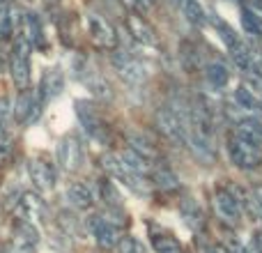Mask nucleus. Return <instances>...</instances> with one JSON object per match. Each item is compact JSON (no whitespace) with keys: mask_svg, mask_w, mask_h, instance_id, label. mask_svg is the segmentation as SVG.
Returning <instances> with one entry per match:
<instances>
[{"mask_svg":"<svg viewBox=\"0 0 262 253\" xmlns=\"http://www.w3.org/2000/svg\"><path fill=\"white\" fill-rule=\"evenodd\" d=\"M143 3H145V5H149V3H152V0H143Z\"/></svg>","mask_w":262,"mask_h":253,"instance_id":"58836bf2","label":"nucleus"},{"mask_svg":"<svg viewBox=\"0 0 262 253\" xmlns=\"http://www.w3.org/2000/svg\"><path fill=\"white\" fill-rule=\"evenodd\" d=\"M127 28L131 35H134V39H138L140 44H154V30L147 26V21H145L143 16H138L136 12L127 16Z\"/></svg>","mask_w":262,"mask_h":253,"instance_id":"dca6fc26","label":"nucleus"},{"mask_svg":"<svg viewBox=\"0 0 262 253\" xmlns=\"http://www.w3.org/2000/svg\"><path fill=\"white\" fill-rule=\"evenodd\" d=\"M30 49H32L30 41L18 35L12 51V60H9V76H12L14 86L18 90H26L28 83H30V58H28Z\"/></svg>","mask_w":262,"mask_h":253,"instance_id":"7ed1b4c3","label":"nucleus"},{"mask_svg":"<svg viewBox=\"0 0 262 253\" xmlns=\"http://www.w3.org/2000/svg\"><path fill=\"white\" fill-rule=\"evenodd\" d=\"M85 28H88L90 39L95 41L99 49L113 51L115 46H118V32H115V28L111 26V21H106L101 14H88Z\"/></svg>","mask_w":262,"mask_h":253,"instance_id":"39448f33","label":"nucleus"},{"mask_svg":"<svg viewBox=\"0 0 262 253\" xmlns=\"http://www.w3.org/2000/svg\"><path fill=\"white\" fill-rule=\"evenodd\" d=\"M7 113V99H0V115Z\"/></svg>","mask_w":262,"mask_h":253,"instance_id":"e433bc0d","label":"nucleus"},{"mask_svg":"<svg viewBox=\"0 0 262 253\" xmlns=\"http://www.w3.org/2000/svg\"><path fill=\"white\" fill-rule=\"evenodd\" d=\"M18 207H21V212L26 219H39L41 212H44V200H41L37 194H23Z\"/></svg>","mask_w":262,"mask_h":253,"instance_id":"412c9836","label":"nucleus"},{"mask_svg":"<svg viewBox=\"0 0 262 253\" xmlns=\"http://www.w3.org/2000/svg\"><path fill=\"white\" fill-rule=\"evenodd\" d=\"M90 88H92V92H95L97 97H101V99H111V97H113L108 83H104V81H90Z\"/></svg>","mask_w":262,"mask_h":253,"instance_id":"2f4dec72","label":"nucleus"},{"mask_svg":"<svg viewBox=\"0 0 262 253\" xmlns=\"http://www.w3.org/2000/svg\"><path fill=\"white\" fill-rule=\"evenodd\" d=\"M92 233H95V237H97L99 249H113V246H118V242L122 240V237H118V228L111 226V223L104 221L101 217H95V221H92Z\"/></svg>","mask_w":262,"mask_h":253,"instance_id":"9b49d317","label":"nucleus"},{"mask_svg":"<svg viewBox=\"0 0 262 253\" xmlns=\"http://www.w3.org/2000/svg\"><path fill=\"white\" fill-rule=\"evenodd\" d=\"M76 113L81 124L85 126V131L95 138H104V126H101V120L97 118V113L85 104V101H76Z\"/></svg>","mask_w":262,"mask_h":253,"instance_id":"f8f14e48","label":"nucleus"},{"mask_svg":"<svg viewBox=\"0 0 262 253\" xmlns=\"http://www.w3.org/2000/svg\"><path fill=\"white\" fill-rule=\"evenodd\" d=\"M228 154L239 171H258L262 166V145L246 140L244 136L235 134V131L228 138Z\"/></svg>","mask_w":262,"mask_h":253,"instance_id":"f257e3e1","label":"nucleus"},{"mask_svg":"<svg viewBox=\"0 0 262 253\" xmlns=\"http://www.w3.org/2000/svg\"><path fill=\"white\" fill-rule=\"evenodd\" d=\"M28 175H30L32 184L39 191H49L55 186V171L49 163L39 161V159H30L28 161Z\"/></svg>","mask_w":262,"mask_h":253,"instance_id":"1a4fd4ad","label":"nucleus"},{"mask_svg":"<svg viewBox=\"0 0 262 253\" xmlns=\"http://www.w3.org/2000/svg\"><path fill=\"white\" fill-rule=\"evenodd\" d=\"M244 83L253 92H260V95H262V76H258V74H253V72H249V74H244Z\"/></svg>","mask_w":262,"mask_h":253,"instance_id":"473e14b6","label":"nucleus"},{"mask_svg":"<svg viewBox=\"0 0 262 253\" xmlns=\"http://www.w3.org/2000/svg\"><path fill=\"white\" fill-rule=\"evenodd\" d=\"M14 115H16L21 122H32V120H37V115H39V101H37L35 92L28 90V88L21 90L16 104H14Z\"/></svg>","mask_w":262,"mask_h":253,"instance_id":"9d476101","label":"nucleus"},{"mask_svg":"<svg viewBox=\"0 0 262 253\" xmlns=\"http://www.w3.org/2000/svg\"><path fill=\"white\" fill-rule=\"evenodd\" d=\"M14 157V150L7 140H0V166H7Z\"/></svg>","mask_w":262,"mask_h":253,"instance_id":"72a5a7b5","label":"nucleus"},{"mask_svg":"<svg viewBox=\"0 0 262 253\" xmlns=\"http://www.w3.org/2000/svg\"><path fill=\"white\" fill-rule=\"evenodd\" d=\"M21 198H23V194H21V191H18V186L9 184V186H7V191H5V207H7V209H12L14 205H18V203H21Z\"/></svg>","mask_w":262,"mask_h":253,"instance_id":"c756f323","label":"nucleus"},{"mask_svg":"<svg viewBox=\"0 0 262 253\" xmlns=\"http://www.w3.org/2000/svg\"><path fill=\"white\" fill-rule=\"evenodd\" d=\"M214 28H216V30H219V35H221L223 44L228 46V51H230V49H235V46L242 41L239 37L235 35V30H232V28L228 26L226 21H221V18H214Z\"/></svg>","mask_w":262,"mask_h":253,"instance_id":"cd10ccee","label":"nucleus"},{"mask_svg":"<svg viewBox=\"0 0 262 253\" xmlns=\"http://www.w3.org/2000/svg\"><path fill=\"white\" fill-rule=\"evenodd\" d=\"M235 101H237V106H242V109L249 111V113L262 109V99H258V95H255L246 83H242V86L235 90Z\"/></svg>","mask_w":262,"mask_h":253,"instance_id":"6ab92c4d","label":"nucleus"},{"mask_svg":"<svg viewBox=\"0 0 262 253\" xmlns=\"http://www.w3.org/2000/svg\"><path fill=\"white\" fill-rule=\"evenodd\" d=\"M101 163H104V168L111 173V175L118 177V180L122 182V184H127L131 191H136V194H145V191H147L145 177L131 171L127 163H124L122 159H120V154H104Z\"/></svg>","mask_w":262,"mask_h":253,"instance_id":"20e7f679","label":"nucleus"},{"mask_svg":"<svg viewBox=\"0 0 262 253\" xmlns=\"http://www.w3.org/2000/svg\"><path fill=\"white\" fill-rule=\"evenodd\" d=\"M67 200L78 209H88L95 203V196H92V189L83 182H72L67 186Z\"/></svg>","mask_w":262,"mask_h":253,"instance_id":"ddd939ff","label":"nucleus"},{"mask_svg":"<svg viewBox=\"0 0 262 253\" xmlns=\"http://www.w3.org/2000/svg\"><path fill=\"white\" fill-rule=\"evenodd\" d=\"M154 122L168 140L177 145H189V113H177L163 106L154 113Z\"/></svg>","mask_w":262,"mask_h":253,"instance_id":"f03ea898","label":"nucleus"},{"mask_svg":"<svg viewBox=\"0 0 262 253\" xmlns=\"http://www.w3.org/2000/svg\"><path fill=\"white\" fill-rule=\"evenodd\" d=\"M44 3H46V5H55V3H58V0H44Z\"/></svg>","mask_w":262,"mask_h":253,"instance_id":"4c0bfd02","label":"nucleus"},{"mask_svg":"<svg viewBox=\"0 0 262 253\" xmlns=\"http://www.w3.org/2000/svg\"><path fill=\"white\" fill-rule=\"evenodd\" d=\"M152 180H154V184L159 186V189H163V191H172V189H177V175L170 171V168H166V166H157L152 171Z\"/></svg>","mask_w":262,"mask_h":253,"instance_id":"5701e85b","label":"nucleus"},{"mask_svg":"<svg viewBox=\"0 0 262 253\" xmlns=\"http://www.w3.org/2000/svg\"><path fill=\"white\" fill-rule=\"evenodd\" d=\"M18 233L23 235V240H26L28 244H37V242H39V233H37V228L32 226V223H21Z\"/></svg>","mask_w":262,"mask_h":253,"instance_id":"7c9ffc66","label":"nucleus"},{"mask_svg":"<svg viewBox=\"0 0 262 253\" xmlns=\"http://www.w3.org/2000/svg\"><path fill=\"white\" fill-rule=\"evenodd\" d=\"M239 21H242V28H244V32L249 37H255V39L262 37V18L258 16V12H253L251 7H242Z\"/></svg>","mask_w":262,"mask_h":253,"instance_id":"aec40b11","label":"nucleus"},{"mask_svg":"<svg viewBox=\"0 0 262 253\" xmlns=\"http://www.w3.org/2000/svg\"><path fill=\"white\" fill-rule=\"evenodd\" d=\"M14 28L12 0H0V39H9Z\"/></svg>","mask_w":262,"mask_h":253,"instance_id":"393cba45","label":"nucleus"},{"mask_svg":"<svg viewBox=\"0 0 262 253\" xmlns=\"http://www.w3.org/2000/svg\"><path fill=\"white\" fill-rule=\"evenodd\" d=\"M58 161L62 163L64 171H76L83 161V152H81V145L74 136H67V138L60 140L58 145Z\"/></svg>","mask_w":262,"mask_h":253,"instance_id":"6e6552de","label":"nucleus"},{"mask_svg":"<svg viewBox=\"0 0 262 253\" xmlns=\"http://www.w3.org/2000/svg\"><path fill=\"white\" fill-rule=\"evenodd\" d=\"M180 217L184 219V223L191 228V230H200L205 226V217H203V209L198 207V203L191 198H184L180 203Z\"/></svg>","mask_w":262,"mask_h":253,"instance_id":"4468645a","label":"nucleus"},{"mask_svg":"<svg viewBox=\"0 0 262 253\" xmlns=\"http://www.w3.org/2000/svg\"><path fill=\"white\" fill-rule=\"evenodd\" d=\"M182 9H184V16L189 18V23H193V26H205L207 23V14H205L203 5L198 3V0H184L182 3Z\"/></svg>","mask_w":262,"mask_h":253,"instance_id":"b1692460","label":"nucleus"},{"mask_svg":"<svg viewBox=\"0 0 262 253\" xmlns=\"http://www.w3.org/2000/svg\"><path fill=\"white\" fill-rule=\"evenodd\" d=\"M113 65H115V69H118L120 78H122L124 83H129V86H140V83L147 78V72H145L143 65L127 53H115Z\"/></svg>","mask_w":262,"mask_h":253,"instance_id":"0eeeda50","label":"nucleus"},{"mask_svg":"<svg viewBox=\"0 0 262 253\" xmlns=\"http://www.w3.org/2000/svg\"><path fill=\"white\" fill-rule=\"evenodd\" d=\"M129 150H134L138 157H143L149 163H154L159 159V150L140 134H129Z\"/></svg>","mask_w":262,"mask_h":253,"instance_id":"f3484780","label":"nucleus"},{"mask_svg":"<svg viewBox=\"0 0 262 253\" xmlns=\"http://www.w3.org/2000/svg\"><path fill=\"white\" fill-rule=\"evenodd\" d=\"M64 88V76L60 69H46L41 76V95L44 99H55Z\"/></svg>","mask_w":262,"mask_h":253,"instance_id":"2eb2a0df","label":"nucleus"},{"mask_svg":"<svg viewBox=\"0 0 262 253\" xmlns=\"http://www.w3.org/2000/svg\"><path fill=\"white\" fill-rule=\"evenodd\" d=\"M115 249H118V253H145V246L136 237H122Z\"/></svg>","mask_w":262,"mask_h":253,"instance_id":"c85d7f7f","label":"nucleus"},{"mask_svg":"<svg viewBox=\"0 0 262 253\" xmlns=\"http://www.w3.org/2000/svg\"><path fill=\"white\" fill-rule=\"evenodd\" d=\"M230 58H232V62H235V67L246 74V72H251V65H253L255 55L251 53V49L244 44V41H239L235 49H230Z\"/></svg>","mask_w":262,"mask_h":253,"instance_id":"4be33fe9","label":"nucleus"},{"mask_svg":"<svg viewBox=\"0 0 262 253\" xmlns=\"http://www.w3.org/2000/svg\"><path fill=\"white\" fill-rule=\"evenodd\" d=\"M205 78H207V83L212 88L221 90L230 81V72H228V67L223 62H207L205 65Z\"/></svg>","mask_w":262,"mask_h":253,"instance_id":"a211bd4d","label":"nucleus"},{"mask_svg":"<svg viewBox=\"0 0 262 253\" xmlns=\"http://www.w3.org/2000/svg\"><path fill=\"white\" fill-rule=\"evenodd\" d=\"M152 246L157 253H182V244L170 235H157L152 237Z\"/></svg>","mask_w":262,"mask_h":253,"instance_id":"bb28decb","label":"nucleus"},{"mask_svg":"<svg viewBox=\"0 0 262 253\" xmlns=\"http://www.w3.org/2000/svg\"><path fill=\"white\" fill-rule=\"evenodd\" d=\"M122 5H127L129 9H136L138 7V0H122Z\"/></svg>","mask_w":262,"mask_h":253,"instance_id":"c9c22d12","label":"nucleus"},{"mask_svg":"<svg viewBox=\"0 0 262 253\" xmlns=\"http://www.w3.org/2000/svg\"><path fill=\"white\" fill-rule=\"evenodd\" d=\"M99 191H101V198H104L106 207H122V196H120V191L115 189V184L111 180H101Z\"/></svg>","mask_w":262,"mask_h":253,"instance_id":"a878e982","label":"nucleus"},{"mask_svg":"<svg viewBox=\"0 0 262 253\" xmlns=\"http://www.w3.org/2000/svg\"><path fill=\"white\" fill-rule=\"evenodd\" d=\"M214 209H216V217L228 226H237L242 221V203L228 189L214 191Z\"/></svg>","mask_w":262,"mask_h":253,"instance_id":"423d86ee","label":"nucleus"},{"mask_svg":"<svg viewBox=\"0 0 262 253\" xmlns=\"http://www.w3.org/2000/svg\"><path fill=\"white\" fill-rule=\"evenodd\" d=\"M253 198H255V203H258V207H260V212H262V184H255L253 186Z\"/></svg>","mask_w":262,"mask_h":253,"instance_id":"f704fd0d","label":"nucleus"}]
</instances>
